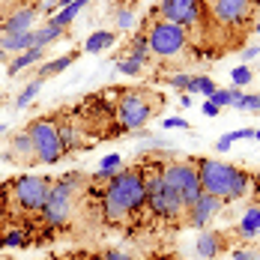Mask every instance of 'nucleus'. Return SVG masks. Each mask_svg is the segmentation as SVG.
Instances as JSON below:
<instances>
[{
	"mask_svg": "<svg viewBox=\"0 0 260 260\" xmlns=\"http://www.w3.org/2000/svg\"><path fill=\"white\" fill-rule=\"evenodd\" d=\"M102 218L108 224H126L147 207V185L141 168H123L111 182H105L102 191Z\"/></svg>",
	"mask_w": 260,
	"mask_h": 260,
	"instance_id": "nucleus-1",
	"label": "nucleus"
},
{
	"mask_svg": "<svg viewBox=\"0 0 260 260\" xmlns=\"http://www.w3.org/2000/svg\"><path fill=\"white\" fill-rule=\"evenodd\" d=\"M198 161V177L204 194H212L218 201H239L251 188V174L245 168H236L218 158H194Z\"/></svg>",
	"mask_w": 260,
	"mask_h": 260,
	"instance_id": "nucleus-2",
	"label": "nucleus"
},
{
	"mask_svg": "<svg viewBox=\"0 0 260 260\" xmlns=\"http://www.w3.org/2000/svg\"><path fill=\"white\" fill-rule=\"evenodd\" d=\"M141 174H144V185H147V209H150L156 218H165V221H171V224L185 221L188 207L182 204L180 191L165 182L161 165H158V168H141Z\"/></svg>",
	"mask_w": 260,
	"mask_h": 260,
	"instance_id": "nucleus-3",
	"label": "nucleus"
},
{
	"mask_svg": "<svg viewBox=\"0 0 260 260\" xmlns=\"http://www.w3.org/2000/svg\"><path fill=\"white\" fill-rule=\"evenodd\" d=\"M161 108V96L153 90H120L117 96V108H114V120H117V132H135L144 129L150 123V117H156Z\"/></svg>",
	"mask_w": 260,
	"mask_h": 260,
	"instance_id": "nucleus-4",
	"label": "nucleus"
},
{
	"mask_svg": "<svg viewBox=\"0 0 260 260\" xmlns=\"http://www.w3.org/2000/svg\"><path fill=\"white\" fill-rule=\"evenodd\" d=\"M144 36H147L150 54H153L156 60H180V57H185L188 48H191L188 30H182V27L174 24V21L158 18L156 9L150 12V21H147Z\"/></svg>",
	"mask_w": 260,
	"mask_h": 260,
	"instance_id": "nucleus-5",
	"label": "nucleus"
},
{
	"mask_svg": "<svg viewBox=\"0 0 260 260\" xmlns=\"http://www.w3.org/2000/svg\"><path fill=\"white\" fill-rule=\"evenodd\" d=\"M78 185H81L78 174H63L60 180L51 182L48 201H45V207L39 209L45 228L57 231V228H66V224L72 221V215H75V191H78Z\"/></svg>",
	"mask_w": 260,
	"mask_h": 260,
	"instance_id": "nucleus-6",
	"label": "nucleus"
},
{
	"mask_svg": "<svg viewBox=\"0 0 260 260\" xmlns=\"http://www.w3.org/2000/svg\"><path fill=\"white\" fill-rule=\"evenodd\" d=\"M51 177H39V174H24L18 180L9 182V201L24 212H39L48 201L51 191Z\"/></svg>",
	"mask_w": 260,
	"mask_h": 260,
	"instance_id": "nucleus-7",
	"label": "nucleus"
},
{
	"mask_svg": "<svg viewBox=\"0 0 260 260\" xmlns=\"http://www.w3.org/2000/svg\"><path fill=\"white\" fill-rule=\"evenodd\" d=\"M27 135L36 147V161L39 165H57L63 158V144H60V132L57 120L51 117H36L27 123Z\"/></svg>",
	"mask_w": 260,
	"mask_h": 260,
	"instance_id": "nucleus-8",
	"label": "nucleus"
},
{
	"mask_svg": "<svg viewBox=\"0 0 260 260\" xmlns=\"http://www.w3.org/2000/svg\"><path fill=\"white\" fill-rule=\"evenodd\" d=\"M161 177L168 185H174L182 194V204L191 209V204L204 194L201 188V177H198V161L188 158V161H171V165H161Z\"/></svg>",
	"mask_w": 260,
	"mask_h": 260,
	"instance_id": "nucleus-9",
	"label": "nucleus"
},
{
	"mask_svg": "<svg viewBox=\"0 0 260 260\" xmlns=\"http://www.w3.org/2000/svg\"><path fill=\"white\" fill-rule=\"evenodd\" d=\"M158 18L174 21L182 30H194L204 24V0H158Z\"/></svg>",
	"mask_w": 260,
	"mask_h": 260,
	"instance_id": "nucleus-10",
	"label": "nucleus"
},
{
	"mask_svg": "<svg viewBox=\"0 0 260 260\" xmlns=\"http://www.w3.org/2000/svg\"><path fill=\"white\" fill-rule=\"evenodd\" d=\"M209 12H212V21L218 27L239 30L251 21L254 0H209Z\"/></svg>",
	"mask_w": 260,
	"mask_h": 260,
	"instance_id": "nucleus-11",
	"label": "nucleus"
},
{
	"mask_svg": "<svg viewBox=\"0 0 260 260\" xmlns=\"http://www.w3.org/2000/svg\"><path fill=\"white\" fill-rule=\"evenodd\" d=\"M3 156H6V161H12V165H24V168L39 165V161H36V147H33V141H30L27 129L15 132V135L6 141V150H3Z\"/></svg>",
	"mask_w": 260,
	"mask_h": 260,
	"instance_id": "nucleus-12",
	"label": "nucleus"
},
{
	"mask_svg": "<svg viewBox=\"0 0 260 260\" xmlns=\"http://www.w3.org/2000/svg\"><path fill=\"white\" fill-rule=\"evenodd\" d=\"M221 207H224V201H218V198H212V194H201V198L191 204V209H188L185 224H191L194 231H201V228H207L209 221L221 212Z\"/></svg>",
	"mask_w": 260,
	"mask_h": 260,
	"instance_id": "nucleus-13",
	"label": "nucleus"
},
{
	"mask_svg": "<svg viewBox=\"0 0 260 260\" xmlns=\"http://www.w3.org/2000/svg\"><path fill=\"white\" fill-rule=\"evenodd\" d=\"M36 15H39L36 6H18L12 12H3V18H0V36H18V33L33 30Z\"/></svg>",
	"mask_w": 260,
	"mask_h": 260,
	"instance_id": "nucleus-14",
	"label": "nucleus"
},
{
	"mask_svg": "<svg viewBox=\"0 0 260 260\" xmlns=\"http://www.w3.org/2000/svg\"><path fill=\"white\" fill-rule=\"evenodd\" d=\"M198 254H201V260H215L221 251H224V236L215 234V231H204V234L198 236Z\"/></svg>",
	"mask_w": 260,
	"mask_h": 260,
	"instance_id": "nucleus-15",
	"label": "nucleus"
},
{
	"mask_svg": "<svg viewBox=\"0 0 260 260\" xmlns=\"http://www.w3.org/2000/svg\"><path fill=\"white\" fill-rule=\"evenodd\" d=\"M81 57V51H72V54H63V57H54V60H48V63H42L39 69H36V78L39 81H48L54 78V75H60V72H66L75 60Z\"/></svg>",
	"mask_w": 260,
	"mask_h": 260,
	"instance_id": "nucleus-16",
	"label": "nucleus"
},
{
	"mask_svg": "<svg viewBox=\"0 0 260 260\" xmlns=\"http://www.w3.org/2000/svg\"><path fill=\"white\" fill-rule=\"evenodd\" d=\"M57 132H60V144H63V156L66 153H72V150H78L81 147V129L72 123V117H66V120H57Z\"/></svg>",
	"mask_w": 260,
	"mask_h": 260,
	"instance_id": "nucleus-17",
	"label": "nucleus"
},
{
	"mask_svg": "<svg viewBox=\"0 0 260 260\" xmlns=\"http://www.w3.org/2000/svg\"><path fill=\"white\" fill-rule=\"evenodd\" d=\"M111 45H117V33H114V30H96V33H90V36H87V42H84V48H81V51L102 54V51H108Z\"/></svg>",
	"mask_w": 260,
	"mask_h": 260,
	"instance_id": "nucleus-18",
	"label": "nucleus"
},
{
	"mask_svg": "<svg viewBox=\"0 0 260 260\" xmlns=\"http://www.w3.org/2000/svg\"><path fill=\"white\" fill-rule=\"evenodd\" d=\"M0 48L6 54H24L30 48H36L33 45V30H27V33H18V36H0Z\"/></svg>",
	"mask_w": 260,
	"mask_h": 260,
	"instance_id": "nucleus-19",
	"label": "nucleus"
},
{
	"mask_svg": "<svg viewBox=\"0 0 260 260\" xmlns=\"http://www.w3.org/2000/svg\"><path fill=\"white\" fill-rule=\"evenodd\" d=\"M87 3H90V0H75V3H69V6H63L60 12H54L51 18H48V24H54V27H63V30H66V27L72 24V21L78 18L81 12L87 9Z\"/></svg>",
	"mask_w": 260,
	"mask_h": 260,
	"instance_id": "nucleus-20",
	"label": "nucleus"
},
{
	"mask_svg": "<svg viewBox=\"0 0 260 260\" xmlns=\"http://www.w3.org/2000/svg\"><path fill=\"white\" fill-rule=\"evenodd\" d=\"M257 234H260V204H254V207L245 209V215H242V221H239V239L251 242Z\"/></svg>",
	"mask_w": 260,
	"mask_h": 260,
	"instance_id": "nucleus-21",
	"label": "nucleus"
},
{
	"mask_svg": "<svg viewBox=\"0 0 260 260\" xmlns=\"http://www.w3.org/2000/svg\"><path fill=\"white\" fill-rule=\"evenodd\" d=\"M120 57H129V60H138V63H144V66L150 63V57H153V54H150V45H147V36H144V30H141L138 36H132L129 48H126V51L120 54Z\"/></svg>",
	"mask_w": 260,
	"mask_h": 260,
	"instance_id": "nucleus-22",
	"label": "nucleus"
},
{
	"mask_svg": "<svg viewBox=\"0 0 260 260\" xmlns=\"http://www.w3.org/2000/svg\"><path fill=\"white\" fill-rule=\"evenodd\" d=\"M42 57H45V48H30V51L18 54V57L9 63V75H18V72H24V69H30V66H36Z\"/></svg>",
	"mask_w": 260,
	"mask_h": 260,
	"instance_id": "nucleus-23",
	"label": "nucleus"
},
{
	"mask_svg": "<svg viewBox=\"0 0 260 260\" xmlns=\"http://www.w3.org/2000/svg\"><path fill=\"white\" fill-rule=\"evenodd\" d=\"M66 30L63 27H54V24H42L39 30H33V45L36 48H48L51 42H57L60 36H63Z\"/></svg>",
	"mask_w": 260,
	"mask_h": 260,
	"instance_id": "nucleus-24",
	"label": "nucleus"
},
{
	"mask_svg": "<svg viewBox=\"0 0 260 260\" xmlns=\"http://www.w3.org/2000/svg\"><path fill=\"white\" fill-rule=\"evenodd\" d=\"M242 96H245V93H242L239 87H228V90L215 87V93L209 96V102H215L218 108H236V102H239Z\"/></svg>",
	"mask_w": 260,
	"mask_h": 260,
	"instance_id": "nucleus-25",
	"label": "nucleus"
},
{
	"mask_svg": "<svg viewBox=\"0 0 260 260\" xmlns=\"http://www.w3.org/2000/svg\"><path fill=\"white\" fill-rule=\"evenodd\" d=\"M185 93H191V96H194V93H201V96H207V99H209V96L215 93V81L209 78V75H191Z\"/></svg>",
	"mask_w": 260,
	"mask_h": 260,
	"instance_id": "nucleus-26",
	"label": "nucleus"
},
{
	"mask_svg": "<svg viewBox=\"0 0 260 260\" xmlns=\"http://www.w3.org/2000/svg\"><path fill=\"white\" fill-rule=\"evenodd\" d=\"M39 87H42V81H39V78H33V81H30V84H27L24 90H21V93L15 96V108H18V111H21V108H27V105H30L33 99H36Z\"/></svg>",
	"mask_w": 260,
	"mask_h": 260,
	"instance_id": "nucleus-27",
	"label": "nucleus"
},
{
	"mask_svg": "<svg viewBox=\"0 0 260 260\" xmlns=\"http://www.w3.org/2000/svg\"><path fill=\"white\" fill-rule=\"evenodd\" d=\"M231 81H234V87H239V90H242V87H248V84L254 81L251 66H245V63H242V66H236L234 72H231Z\"/></svg>",
	"mask_w": 260,
	"mask_h": 260,
	"instance_id": "nucleus-28",
	"label": "nucleus"
},
{
	"mask_svg": "<svg viewBox=\"0 0 260 260\" xmlns=\"http://www.w3.org/2000/svg\"><path fill=\"white\" fill-rule=\"evenodd\" d=\"M27 242V234L24 231H9V234L0 236V248H18Z\"/></svg>",
	"mask_w": 260,
	"mask_h": 260,
	"instance_id": "nucleus-29",
	"label": "nucleus"
},
{
	"mask_svg": "<svg viewBox=\"0 0 260 260\" xmlns=\"http://www.w3.org/2000/svg\"><path fill=\"white\" fill-rule=\"evenodd\" d=\"M117 69H120L123 75H141V72H144V63L129 60V57H117Z\"/></svg>",
	"mask_w": 260,
	"mask_h": 260,
	"instance_id": "nucleus-30",
	"label": "nucleus"
},
{
	"mask_svg": "<svg viewBox=\"0 0 260 260\" xmlns=\"http://www.w3.org/2000/svg\"><path fill=\"white\" fill-rule=\"evenodd\" d=\"M114 24L120 27V30H129V27L135 24V12H132L129 6H123V9H117V12H114Z\"/></svg>",
	"mask_w": 260,
	"mask_h": 260,
	"instance_id": "nucleus-31",
	"label": "nucleus"
},
{
	"mask_svg": "<svg viewBox=\"0 0 260 260\" xmlns=\"http://www.w3.org/2000/svg\"><path fill=\"white\" fill-rule=\"evenodd\" d=\"M6 212H9V182L0 188V236H3V228H6V218H9Z\"/></svg>",
	"mask_w": 260,
	"mask_h": 260,
	"instance_id": "nucleus-32",
	"label": "nucleus"
},
{
	"mask_svg": "<svg viewBox=\"0 0 260 260\" xmlns=\"http://www.w3.org/2000/svg\"><path fill=\"white\" fill-rule=\"evenodd\" d=\"M239 111H260V93H245L239 102H236Z\"/></svg>",
	"mask_w": 260,
	"mask_h": 260,
	"instance_id": "nucleus-33",
	"label": "nucleus"
},
{
	"mask_svg": "<svg viewBox=\"0 0 260 260\" xmlns=\"http://www.w3.org/2000/svg\"><path fill=\"white\" fill-rule=\"evenodd\" d=\"M234 260H260V248H254V245H242V248L234 251Z\"/></svg>",
	"mask_w": 260,
	"mask_h": 260,
	"instance_id": "nucleus-34",
	"label": "nucleus"
},
{
	"mask_svg": "<svg viewBox=\"0 0 260 260\" xmlns=\"http://www.w3.org/2000/svg\"><path fill=\"white\" fill-rule=\"evenodd\" d=\"M188 81H191L188 72H174V75L168 78V84H171V87H177V90H188Z\"/></svg>",
	"mask_w": 260,
	"mask_h": 260,
	"instance_id": "nucleus-35",
	"label": "nucleus"
},
{
	"mask_svg": "<svg viewBox=\"0 0 260 260\" xmlns=\"http://www.w3.org/2000/svg\"><path fill=\"white\" fill-rule=\"evenodd\" d=\"M161 126L165 129H188V120H182V117H165Z\"/></svg>",
	"mask_w": 260,
	"mask_h": 260,
	"instance_id": "nucleus-36",
	"label": "nucleus"
},
{
	"mask_svg": "<svg viewBox=\"0 0 260 260\" xmlns=\"http://www.w3.org/2000/svg\"><path fill=\"white\" fill-rule=\"evenodd\" d=\"M224 138H228L231 144H234V141H245V138H254V129H236V132H228Z\"/></svg>",
	"mask_w": 260,
	"mask_h": 260,
	"instance_id": "nucleus-37",
	"label": "nucleus"
},
{
	"mask_svg": "<svg viewBox=\"0 0 260 260\" xmlns=\"http://www.w3.org/2000/svg\"><path fill=\"white\" fill-rule=\"evenodd\" d=\"M257 54H260V48H257V45H245V48L239 51V57H242V63H248V60H254Z\"/></svg>",
	"mask_w": 260,
	"mask_h": 260,
	"instance_id": "nucleus-38",
	"label": "nucleus"
},
{
	"mask_svg": "<svg viewBox=\"0 0 260 260\" xmlns=\"http://www.w3.org/2000/svg\"><path fill=\"white\" fill-rule=\"evenodd\" d=\"M204 114H207V117H218V114H221V108H218L215 102H209V99H207V102H204Z\"/></svg>",
	"mask_w": 260,
	"mask_h": 260,
	"instance_id": "nucleus-39",
	"label": "nucleus"
},
{
	"mask_svg": "<svg viewBox=\"0 0 260 260\" xmlns=\"http://www.w3.org/2000/svg\"><path fill=\"white\" fill-rule=\"evenodd\" d=\"M96 260H132V257H126V254H120V251H105L102 257H96Z\"/></svg>",
	"mask_w": 260,
	"mask_h": 260,
	"instance_id": "nucleus-40",
	"label": "nucleus"
},
{
	"mask_svg": "<svg viewBox=\"0 0 260 260\" xmlns=\"http://www.w3.org/2000/svg\"><path fill=\"white\" fill-rule=\"evenodd\" d=\"M215 150H218V153H228V150H231V141H228V138L221 135V138L215 141Z\"/></svg>",
	"mask_w": 260,
	"mask_h": 260,
	"instance_id": "nucleus-41",
	"label": "nucleus"
},
{
	"mask_svg": "<svg viewBox=\"0 0 260 260\" xmlns=\"http://www.w3.org/2000/svg\"><path fill=\"white\" fill-rule=\"evenodd\" d=\"M191 102H194V99H191L188 93H185V96H180V105H182V108H191Z\"/></svg>",
	"mask_w": 260,
	"mask_h": 260,
	"instance_id": "nucleus-42",
	"label": "nucleus"
},
{
	"mask_svg": "<svg viewBox=\"0 0 260 260\" xmlns=\"http://www.w3.org/2000/svg\"><path fill=\"white\" fill-rule=\"evenodd\" d=\"M251 182H254V188H257V194H260V174H251Z\"/></svg>",
	"mask_w": 260,
	"mask_h": 260,
	"instance_id": "nucleus-43",
	"label": "nucleus"
},
{
	"mask_svg": "<svg viewBox=\"0 0 260 260\" xmlns=\"http://www.w3.org/2000/svg\"><path fill=\"white\" fill-rule=\"evenodd\" d=\"M69 3H75V0H57V6L63 9V6H69Z\"/></svg>",
	"mask_w": 260,
	"mask_h": 260,
	"instance_id": "nucleus-44",
	"label": "nucleus"
},
{
	"mask_svg": "<svg viewBox=\"0 0 260 260\" xmlns=\"http://www.w3.org/2000/svg\"><path fill=\"white\" fill-rule=\"evenodd\" d=\"M3 60H6V51H3V48H0V63H3Z\"/></svg>",
	"mask_w": 260,
	"mask_h": 260,
	"instance_id": "nucleus-45",
	"label": "nucleus"
},
{
	"mask_svg": "<svg viewBox=\"0 0 260 260\" xmlns=\"http://www.w3.org/2000/svg\"><path fill=\"white\" fill-rule=\"evenodd\" d=\"M254 138H257V141H260V129H254Z\"/></svg>",
	"mask_w": 260,
	"mask_h": 260,
	"instance_id": "nucleus-46",
	"label": "nucleus"
},
{
	"mask_svg": "<svg viewBox=\"0 0 260 260\" xmlns=\"http://www.w3.org/2000/svg\"><path fill=\"white\" fill-rule=\"evenodd\" d=\"M3 3H6V0H0V12H3ZM0 18H3V15H0Z\"/></svg>",
	"mask_w": 260,
	"mask_h": 260,
	"instance_id": "nucleus-47",
	"label": "nucleus"
},
{
	"mask_svg": "<svg viewBox=\"0 0 260 260\" xmlns=\"http://www.w3.org/2000/svg\"><path fill=\"white\" fill-rule=\"evenodd\" d=\"M254 30H257V36H260V21H257V24H254Z\"/></svg>",
	"mask_w": 260,
	"mask_h": 260,
	"instance_id": "nucleus-48",
	"label": "nucleus"
}]
</instances>
